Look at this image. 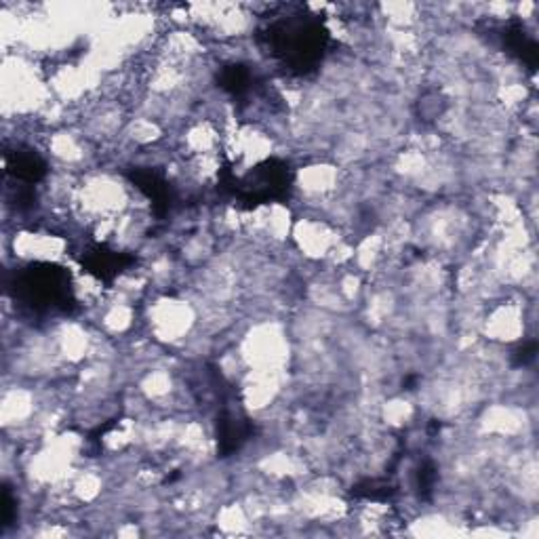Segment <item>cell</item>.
I'll list each match as a JSON object with an SVG mask.
<instances>
[{
  "label": "cell",
  "instance_id": "obj_1",
  "mask_svg": "<svg viewBox=\"0 0 539 539\" xmlns=\"http://www.w3.org/2000/svg\"><path fill=\"white\" fill-rule=\"evenodd\" d=\"M270 53L293 74H308L321 63L329 32L314 17L291 15L272 23L265 32Z\"/></svg>",
  "mask_w": 539,
  "mask_h": 539
},
{
  "label": "cell",
  "instance_id": "obj_2",
  "mask_svg": "<svg viewBox=\"0 0 539 539\" xmlns=\"http://www.w3.org/2000/svg\"><path fill=\"white\" fill-rule=\"evenodd\" d=\"M15 298L37 312L68 310L72 304V285L66 270L51 264H37L21 270L13 282Z\"/></svg>",
  "mask_w": 539,
  "mask_h": 539
},
{
  "label": "cell",
  "instance_id": "obj_3",
  "mask_svg": "<svg viewBox=\"0 0 539 539\" xmlns=\"http://www.w3.org/2000/svg\"><path fill=\"white\" fill-rule=\"evenodd\" d=\"M289 188H291V173L281 160L264 162V165L255 167L247 177L234 182V194L251 205L282 199L287 196Z\"/></svg>",
  "mask_w": 539,
  "mask_h": 539
},
{
  "label": "cell",
  "instance_id": "obj_4",
  "mask_svg": "<svg viewBox=\"0 0 539 539\" xmlns=\"http://www.w3.org/2000/svg\"><path fill=\"white\" fill-rule=\"evenodd\" d=\"M9 173L17 182L34 185L45 177L46 165L34 150H15L9 156Z\"/></svg>",
  "mask_w": 539,
  "mask_h": 539
},
{
  "label": "cell",
  "instance_id": "obj_5",
  "mask_svg": "<svg viewBox=\"0 0 539 539\" xmlns=\"http://www.w3.org/2000/svg\"><path fill=\"white\" fill-rule=\"evenodd\" d=\"M129 262L131 257H127V255L110 251V249H103V247L91 249L85 257L86 268L100 278H114L127 268V264Z\"/></svg>",
  "mask_w": 539,
  "mask_h": 539
},
{
  "label": "cell",
  "instance_id": "obj_6",
  "mask_svg": "<svg viewBox=\"0 0 539 539\" xmlns=\"http://www.w3.org/2000/svg\"><path fill=\"white\" fill-rule=\"evenodd\" d=\"M249 424L239 411H225L219 421V445L224 453H234L247 440Z\"/></svg>",
  "mask_w": 539,
  "mask_h": 539
},
{
  "label": "cell",
  "instance_id": "obj_7",
  "mask_svg": "<svg viewBox=\"0 0 539 539\" xmlns=\"http://www.w3.org/2000/svg\"><path fill=\"white\" fill-rule=\"evenodd\" d=\"M133 182H135L137 188L154 202V207L159 208L160 213L169 208L171 192H169V185H167L165 179H160L152 171H137V173H133Z\"/></svg>",
  "mask_w": 539,
  "mask_h": 539
},
{
  "label": "cell",
  "instance_id": "obj_8",
  "mask_svg": "<svg viewBox=\"0 0 539 539\" xmlns=\"http://www.w3.org/2000/svg\"><path fill=\"white\" fill-rule=\"evenodd\" d=\"M253 74L247 66H241V63H232V66H225L219 74V85L222 89H225L232 95H245L247 91H251L253 86Z\"/></svg>",
  "mask_w": 539,
  "mask_h": 539
},
{
  "label": "cell",
  "instance_id": "obj_9",
  "mask_svg": "<svg viewBox=\"0 0 539 539\" xmlns=\"http://www.w3.org/2000/svg\"><path fill=\"white\" fill-rule=\"evenodd\" d=\"M13 520V497H11L9 489H4V497H3V525L7 527Z\"/></svg>",
  "mask_w": 539,
  "mask_h": 539
}]
</instances>
